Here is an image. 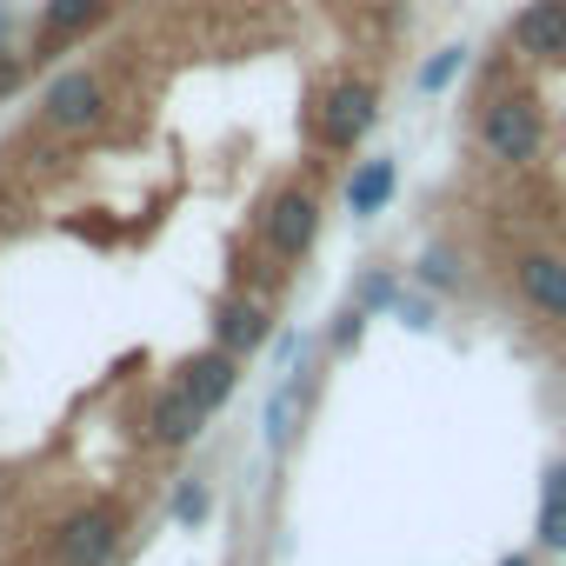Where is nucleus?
Segmentation results:
<instances>
[{"mask_svg": "<svg viewBox=\"0 0 566 566\" xmlns=\"http://www.w3.org/2000/svg\"><path fill=\"white\" fill-rule=\"evenodd\" d=\"M114 553H120V506H107V500L67 513V526L54 533V559L61 566H107Z\"/></svg>", "mask_w": 566, "mask_h": 566, "instance_id": "nucleus-5", "label": "nucleus"}, {"mask_svg": "<svg viewBox=\"0 0 566 566\" xmlns=\"http://www.w3.org/2000/svg\"><path fill=\"white\" fill-rule=\"evenodd\" d=\"M513 61H520V54H513V41H506V48H486V54L473 61V107L513 87Z\"/></svg>", "mask_w": 566, "mask_h": 566, "instance_id": "nucleus-16", "label": "nucleus"}, {"mask_svg": "<svg viewBox=\"0 0 566 566\" xmlns=\"http://www.w3.org/2000/svg\"><path fill=\"white\" fill-rule=\"evenodd\" d=\"M380 120V87L367 74H340L321 101H314V140L327 154H354Z\"/></svg>", "mask_w": 566, "mask_h": 566, "instance_id": "nucleus-2", "label": "nucleus"}, {"mask_svg": "<svg viewBox=\"0 0 566 566\" xmlns=\"http://www.w3.org/2000/svg\"><path fill=\"white\" fill-rule=\"evenodd\" d=\"M367 321H374V314L347 301V307L334 314V334H327V347H334V354H354V347H360V334H367Z\"/></svg>", "mask_w": 566, "mask_h": 566, "instance_id": "nucleus-19", "label": "nucleus"}, {"mask_svg": "<svg viewBox=\"0 0 566 566\" xmlns=\"http://www.w3.org/2000/svg\"><path fill=\"white\" fill-rule=\"evenodd\" d=\"M101 14H107V0H48V8H41V48L81 41Z\"/></svg>", "mask_w": 566, "mask_h": 566, "instance_id": "nucleus-13", "label": "nucleus"}, {"mask_svg": "<svg viewBox=\"0 0 566 566\" xmlns=\"http://www.w3.org/2000/svg\"><path fill=\"white\" fill-rule=\"evenodd\" d=\"M107 8H114V0H107Z\"/></svg>", "mask_w": 566, "mask_h": 566, "instance_id": "nucleus-25", "label": "nucleus"}, {"mask_svg": "<svg viewBox=\"0 0 566 566\" xmlns=\"http://www.w3.org/2000/svg\"><path fill=\"white\" fill-rule=\"evenodd\" d=\"M273 340V314H266V301H253V294H227L220 307H213V347H227V354H260Z\"/></svg>", "mask_w": 566, "mask_h": 566, "instance_id": "nucleus-9", "label": "nucleus"}, {"mask_svg": "<svg viewBox=\"0 0 566 566\" xmlns=\"http://www.w3.org/2000/svg\"><path fill=\"white\" fill-rule=\"evenodd\" d=\"M21 74H28V67H21V54H14V48H0V101L21 87Z\"/></svg>", "mask_w": 566, "mask_h": 566, "instance_id": "nucleus-22", "label": "nucleus"}, {"mask_svg": "<svg viewBox=\"0 0 566 566\" xmlns=\"http://www.w3.org/2000/svg\"><path fill=\"white\" fill-rule=\"evenodd\" d=\"M539 553H566V500H539Z\"/></svg>", "mask_w": 566, "mask_h": 566, "instance_id": "nucleus-20", "label": "nucleus"}, {"mask_svg": "<svg viewBox=\"0 0 566 566\" xmlns=\"http://www.w3.org/2000/svg\"><path fill=\"white\" fill-rule=\"evenodd\" d=\"M41 120H48L54 134H87V127H101V120H107V81L87 74V67L54 74L48 94H41Z\"/></svg>", "mask_w": 566, "mask_h": 566, "instance_id": "nucleus-4", "label": "nucleus"}, {"mask_svg": "<svg viewBox=\"0 0 566 566\" xmlns=\"http://www.w3.org/2000/svg\"><path fill=\"white\" fill-rule=\"evenodd\" d=\"M473 140H480V154L500 160V167H533L539 147H546V101H539V87H520V81H513L506 94L480 101Z\"/></svg>", "mask_w": 566, "mask_h": 566, "instance_id": "nucleus-1", "label": "nucleus"}, {"mask_svg": "<svg viewBox=\"0 0 566 566\" xmlns=\"http://www.w3.org/2000/svg\"><path fill=\"white\" fill-rule=\"evenodd\" d=\"M180 387L207 407V413H220L227 400H233V387H240V354H227V347H207V354H193L187 367H180Z\"/></svg>", "mask_w": 566, "mask_h": 566, "instance_id": "nucleus-10", "label": "nucleus"}, {"mask_svg": "<svg viewBox=\"0 0 566 566\" xmlns=\"http://www.w3.org/2000/svg\"><path fill=\"white\" fill-rule=\"evenodd\" d=\"M413 280H420L427 294H467V266H460L453 247H427V253L413 260Z\"/></svg>", "mask_w": 566, "mask_h": 566, "instance_id": "nucleus-14", "label": "nucleus"}, {"mask_svg": "<svg viewBox=\"0 0 566 566\" xmlns=\"http://www.w3.org/2000/svg\"><path fill=\"white\" fill-rule=\"evenodd\" d=\"M394 187H400V160H394V154L360 160V167L347 174V213H354V220H374V213L394 200Z\"/></svg>", "mask_w": 566, "mask_h": 566, "instance_id": "nucleus-11", "label": "nucleus"}, {"mask_svg": "<svg viewBox=\"0 0 566 566\" xmlns=\"http://www.w3.org/2000/svg\"><path fill=\"white\" fill-rule=\"evenodd\" d=\"M207 513H213V493H207V480H180V486H174V520H180V526H200Z\"/></svg>", "mask_w": 566, "mask_h": 566, "instance_id": "nucleus-18", "label": "nucleus"}, {"mask_svg": "<svg viewBox=\"0 0 566 566\" xmlns=\"http://www.w3.org/2000/svg\"><path fill=\"white\" fill-rule=\"evenodd\" d=\"M307 400H314V374L301 367V374H287L273 387V400H266V447L280 453L294 433H301V420H307Z\"/></svg>", "mask_w": 566, "mask_h": 566, "instance_id": "nucleus-12", "label": "nucleus"}, {"mask_svg": "<svg viewBox=\"0 0 566 566\" xmlns=\"http://www.w3.org/2000/svg\"><path fill=\"white\" fill-rule=\"evenodd\" d=\"M500 566H539V553H506Z\"/></svg>", "mask_w": 566, "mask_h": 566, "instance_id": "nucleus-24", "label": "nucleus"}, {"mask_svg": "<svg viewBox=\"0 0 566 566\" xmlns=\"http://www.w3.org/2000/svg\"><path fill=\"white\" fill-rule=\"evenodd\" d=\"M467 61H473V48H440V54L420 67V94H440V87H453V81L467 74Z\"/></svg>", "mask_w": 566, "mask_h": 566, "instance_id": "nucleus-17", "label": "nucleus"}, {"mask_svg": "<svg viewBox=\"0 0 566 566\" xmlns=\"http://www.w3.org/2000/svg\"><path fill=\"white\" fill-rule=\"evenodd\" d=\"M260 240L273 260H307L314 240H321V193L314 187H280L266 207H260Z\"/></svg>", "mask_w": 566, "mask_h": 566, "instance_id": "nucleus-3", "label": "nucleus"}, {"mask_svg": "<svg viewBox=\"0 0 566 566\" xmlns=\"http://www.w3.org/2000/svg\"><path fill=\"white\" fill-rule=\"evenodd\" d=\"M506 41L533 67H566V0H526L506 21Z\"/></svg>", "mask_w": 566, "mask_h": 566, "instance_id": "nucleus-6", "label": "nucleus"}, {"mask_svg": "<svg viewBox=\"0 0 566 566\" xmlns=\"http://www.w3.org/2000/svg\"><path fill=\"white\" fill-rule=\"evenodd\" d=\"M394 314H400L413 334H427V327L440 321V301H427V294H400V307H394Z\"/></svg>", "mask_w": 566, "mask_h": 566, "instance_id": "nucleus-21", "label": "nucleus"}, {"mask_svg": "<svg viewBox=\"0 0 566 566\" xmlns=\"http://www.w3.org/2000/svg\"><path fill=\"white\" fill-rule=\"evenodd\" d=\"M513 294H520L526 314L566 327V260L546 253V247H526V253L513 260Z\"/></svg>", "mask_w": 566, "mask_h": 566, "instance_id": "nucleus-7", "label": "nucleus"}, {"mask_svg": "<svg viewBox=\"0 0 566 566\" xmlns=\"http://www.w3.org/2000/svg\"><path fill=\"white\" fill-rule=\"evenodd\" d=\"M213 413L174 380V387H160L154 400H147V447H167V453H180V447H193L200 440V427H207Z\"/></svg>", "mask_w": 566, "mask_h": 566, "instance_id": "nucleus-8", "label": "nucleus"}, {"mask_svg": "<svg viewBox=\"0 0 566 566\" xmlns=\"http://www.w3.org/2000/svg\"><path fill=\"white\" fill-rule=\"evenodd\" d=\"M539 500H566V460H546V473H539Z\"/></svg>", "mask_w": 566, "mask_h": 566, "instance_id": "nucleus-23", "label": "nucleus"}, {"mask_svg": "<svg viewBox=\"0 0 566 566\" xmlns=\"http://www.w3.org/2000/svg\"><path fill=\"white\" fill-rule=\"evenodd\" d=\"M400 294H407V287H400L394 266H367V273L354 280V307H367V314H394Z\"/></svg>", "mask_w": 566, "mask_h": 566, "instance_id": "nucleus-15", "label": "nucleus"}]
</instances>
